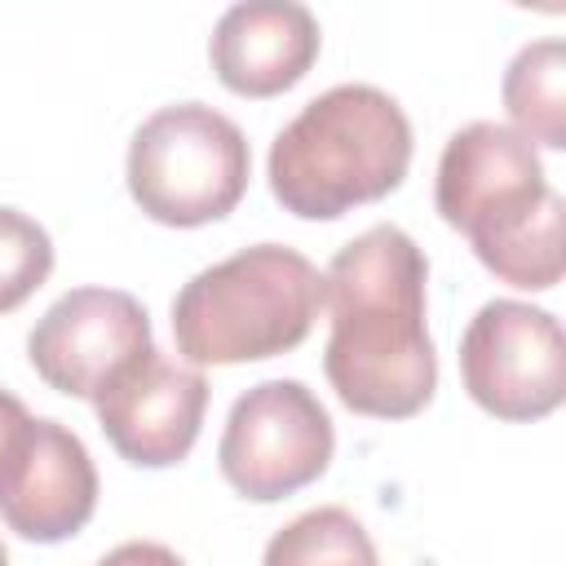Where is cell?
<instances>
[{"label": "cell", "mask_w": 566, "mask_h": 566, "mask_svg": "<svg viewBox=\"0 0 566 566\" xmlns=\"http://www.w3.org/2000/svg\"><path fill=\"white\" fill-rule=\"evenodd\" d=\"M424 283L429 261L420 243L389 221L332 256L323 274V305H332L323 371L349 411L407 420L429 407L438 354L424 327Z\"/></svg>", "instance_id": "6da1fadb"}, {"label": "cell", "mask_w": 566, "mask_h": 566, "mask_svg": "<svg viewBox=\"0 0 566 566\" xmlns=\"http://www.w3.org/2000/svg\"><path fill=\"white\" fill-rule=\"evenodd\" d=\"M433 203L500 283L548 292L562 279V199L509 124L473 119L447 137Z\"/></svg>", "instance_id": "7a4b0ae2"}, {"label": "cell", "mask_w": 566, "mask_h": 566, "mask_svg": "<svg viewBox=\"0 0 566 566\" xmlns=\"http://www.w3.org/2000/svg\"><path fill=\"white\" fill-rule=\"evenodd\" d=\"M411 119L376 84H336L270 146V195L301 221H336L394 195L411 168Z\"/></svg>", "instance_id": "3957f363"}, {"label": "cell", "mask_w": 566, "mask_h": 566, "mask_svg": "<svg viewBox=\"0 0 566 566\" xmlns=\"http://www.w3.org/2000/svg\"><path fill=\"white\" fill-rule=\"evenodd\" d=\"M323 310V274L283 243L199 270L172 301V340L190 367L261 363L296 349Z\"/></svg>", "instance_id": "277c9868"}, {"label": "cell", "mask_w": 566, "mask_h": 566, "mask_svg": "<svg viewBox=\"0 0 566 566\" xmlns=\"http://www.w3.org/2000/svg\"><path fill=\"white\" fill-rule=\"evenodd\" d=\"M124 172L133 203L150 221L195 230L239 208L252 177V150L230 115L203 102H177L142 119Z\"/></svg>", "instance_id": "5b68a950"}, {"label": "cell", "mask_w": 566, "mask_h": 566, "mask_svg": "<svg viewBox=\"0 0 566 566\" xmlns=\"http://www.w3.org/2000/svg\"><path fill=\"white\" fill-rule=\"evenodd\" d=\"M332 451L336 429L314 389L301 380H261L234 398L217 442V464L243 500L274 504L318 482Z\"/></svg>", "instance_id": "8992f818"}, {"label": "cell", "mask_w": 566, "mask_h": 566, "mask_svg": "<svg viewBox=\"0 0 566 566\" xmlns=\"http://www.w3.org/2000/svg\"><path fill=\"white\" fill-rule=\"evenodd\" d=\"M460 380L495 420L526 424L553 416L566 398L562 323L526 301H486L460 336Z\"/></svg>", "instance_id": "52a82bcc"}, {"label": "cell", "mask_w": 566, "mask_h": 566, "mask_svg": "<svg viewBox=\"0 0 566 566\" xmlns=\"http://www.w3.org/2000/svg\"><path fill=\"white\" fill-rule=\"evenodd\" d=\"M146 349H155L150 314L133 292L119 287H71L35 318L27 336L35 376L49 389L84 402H93Z\"/></svg>", "instance_id": "ba28073f"}, {"label": "cell", "mask_w": 566, "mask_h": 566, "mask_svg": "<svg viewBox=\"0 0 566 566\" xmlns=\"http://www.w3.org/2000/svg\"><path fill=\"white\" fill-rule=\"evenodd\" d=\"M93 411L119 460L137 469H168L181 464L199 438L208 380L199 367L146 349L93 398Z\"/></svg>", "instance_id": "9c48e42d"}, {"label": "cell", "mask_w": 566, "mask_h": 566, "mask_svg": "<svg viewBox=\"0 0 566 566\" xmlns=\"http://www.w3.org/2000/svg\"><path fill=\"white\" fill-rule=\"evenodd\" d=\"M97 509V469L80 433L57 420L22 429L13 455L0 469V517L31 544H62L88 526Z\"/></svg>", "instance_id": "30bf717a"}, {"label": "cell", "mask_w": 566, "mask_h": 566, "mask_svg": "<svg viewBox=\"0 0 566 566\" xmlns=\"http://www.w3.org/2000/svg\"><path fill=\"white\" fill-rule=\"evenodd\" d=\"M323 49L318 18L296 0L230 4L208 40L212 75L239 97H279L296 88Z\"/></svg>", "instance_id": "8fae6325"}, {"label": "cell", "mask_w": 566, "mask_h": 566, "mask_svg": "<svg viewBox=\"0 0 566 566\" xmlns=\"http://www.w3.org/2000/svg\"><path fill=\"white\" fill-rule=\"evenodd\" d=\"M513 133L531 146H566V49L557 35L522 44L500 84Z\"/></svg>", "instance_id": "7c38bea8"}, {"label": "cell", "mask_w": 566, "mask_h": 566, "mask_svg": "<svg viewBox=\"0 0 566 566\" xmlns=\"http://www.w3.org/2000/svg\"><path fill=\"white\" fill-rule=\"evenodd\" d=\"M261 566H380V557L367 526L349 509L323 504L274 531Z\"/></svg>", "instance_id": "4fadbf2b"}, {"label": "cell", "mask_w": 566, "mask_h": 566, "mask_svg": "<svg viewBox=\"0 0 566 566\" xmlns=\"http://www.w3.org/2000/svg\"><path fill=\"white\" fill-rule=\"evenodd\" d=\"M53 274V239L18 208H0V314L18 310Z\"/></svg>", "instance_id": "5bb4252c"}, {"label": "cell", "mask_w": 566, "mask_h": 566, "mask_svg": "<svg viewBox=\"0 0 566 566\" xmlns=\"http://www.w3.org/2000/svg\"><path fill=\"white\" fill-rule=\"evenodd\" d=\"M97 566H186L168 544H155V539H128L119 548H111Z\"/></svg>", "instance_id": "9a60e30c"}, {"label": "cell", "mask_w": 566, "mask_h": 566, "mask_svg": "<svg viewBox=\"0 0 566 566\" xmlns=\"http://www.w3.org/2000/svg\"><path fill=\"white\" fill-rule=\"evenodd\" d=\"M27 424H31L27 402H22L18 394L0 389V469H4V460L13 455V447H18V438H22V429H27Z\"/></svg>", "instance_id": "2e32d148"}, {"label": "cell", "mask_w": 566, "mask_h": 566, "mask_svg": "<svg viewBox=\"0 0 566 566\" xmlns=\"http://www.w3.org/2000/svg\"><path fill=\"white\" fill-rule=\"evenodd\" d=\"M0 566H9V548H4V539H0Z\"/></svg>", "instance_id": "e0dca14e"}]
</instances>
